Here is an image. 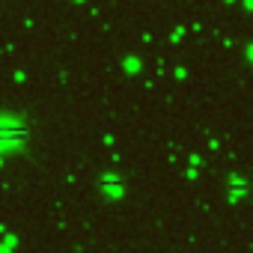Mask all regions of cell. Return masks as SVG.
<instances>
[{"mask_svg": "<svg viewBox=\"0 0 253 253\" xmlns=\"http://www.w3.org/2000/svg\"><path fill=\"white\" fill-rule=\"evenodd\" d=\"M27 140V128L15 113H0V152H18Z\"/></svg>", "mask_w": 253, "mask_h": 253, "instance_id": "cell-1", "label": "cell"}]
</instances>
